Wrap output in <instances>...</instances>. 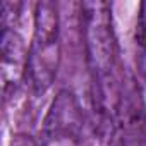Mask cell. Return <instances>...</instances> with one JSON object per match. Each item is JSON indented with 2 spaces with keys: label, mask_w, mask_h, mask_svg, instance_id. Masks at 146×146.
I'll use <instances>...</instances> for the list:
<instances>
[{
  "label": "cell",
  "mask_w": 146,
  "mask_h": 146,
  "mask_svg": "<svg viewBox=\"0 0 146 146\" xmlns=\"http://www.w3.org/2000/svg\"><path fill=\"white\" fill-rule=\"evenodd\" d=\"M28 50L14 28H2V81L4 91L16 88L28 70Z\"/></svg>",
  "instance_id": "obj_4"
},
{
  "label": "cell",
  "mask_w": 146,
  "mask_h": 146,
  "mask_svg": "<svg viewBox=\"0 0 146 146\" xmlns=\"http://www.w3.org/2000/svg\"><path fill=\"white\" fill-rule=\"evenodd\" d=\"M134 57L137 74L146 81V2L139 4L134 26Z\"/></svg>",
  "instance_id": "obj_5"
},
{
  "label": "cell",
  "mask_w": 146,
  "mask_h": 146,
  "mask_svg": "<svg viewBox=\"0 0 146 146\" xmlns=\"http://www.w3.org/2000/svg\"><path fill=\"white\" fill-rule=\"evenodd\" d=\"M81 35L84 58L93 83L95 103L107 119L117 117L124 79L119 72V50L112 9L105 2L81 4Z\"/></svg>",
  "instance_id": "obj_1"
},
{
  "label": "cell",
  "mask_w": 146,
  "mask_h": 146,
  "mask_svg": "<svg viewBox=\"0 0 146 146\" xmlns=\"http://www.w3.org/2000/svg\"><path fill=\"white\" fill-rule=\"evenodd\" d=\"M60 14L53 2H38L33 16V36L28 50L26 79L33 91L41 95L52 88L60 69Z\"/></svg>",
  "instance_id": "obj_2"
},
{
  "label": "cell",
  "mask_w": 146,
  "mask_h": 146,
  "mask_svg": "<svg viewBox=\"0 0 146 146\" xmlns=\"http://www.w3.org/2000/svg\"><path fill=\"white\" fill-rule=\"evenodd\" d=\"M83 127L84 115L78 96L60 90L43 117L35 146H81Z\"/></svg>",
  "instance_id": "obj_3"
}]
</instances>
